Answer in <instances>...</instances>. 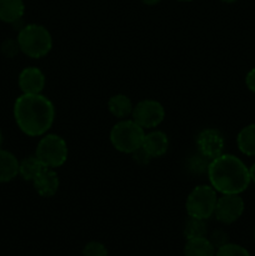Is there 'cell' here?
<instances>
[{
    "label": "cell",
    "instance_id": "6da1fadb",
    "mask_svg": "<svg viewBox=\"0 0 255 256\" xmlns=\"http://www.w3.org/2000/svg\"><path fill=\"white\" fill-rule=\"evenodd\" d=\"M14 118L18 128L28 136H42L52 128L55 108L42 94H22L15 100Z\"/></svg>",
    "mask_w": 255,
    "mask_h": 256
},
{
    "label": "cell",
    "instance_id": "7a4b0ae2",
    "mask_svg": "<svg viewBox=\"0 0 255 256\" xmlns=\"http://www.w3.org/2000/svg\"><path fill=\"white\" fill-rule=\"evenodd\" d=\"M210 185L220 194H242L249 188V168L238 156L222 154L210 162L208 169Z\"/></svg>",
    "mask_w": 255,
    "mask_h": 256
},
{
    "label": "cell",
    "instance_id": "3957f363",
    "mask_svg": "<svg viewBox=\"0 0 255 256\" xmlns=\"http://www.w3.org/2000/svg\"><path fill=\"white\" fill-rule=\"evenodd\" d=\"M20 52L32 59H40L49 54L52 48V39L46 28L38 24L22 26L18 34Z\"/></svg>",
    "mask_w": 255,
    "mask_h": 256
},
{
    "label": "cell",
    "instance_id": "277c9868",
    "mask_svg": "<svg viewBox=\"0 0 255 256\" xmlns=\"http://www.w3.org/2000/svg\"><path fill=\"white\" fill-rule=\"evenodd\" d=\"M145 132L134 120H122L112 126L110 132V142L112 146L124 154H132L142 148Z\"/></svg>",
    "mask_w": 255,
    "mask_h": 256
},
{
    "label": "cell",
    "instance_id": "5b68a950",
    "mask_svg": "<svg viewBox=\"0 0 255 256\" xmlns=\"http://www.w3.org/2000/svg\"><path fill=\"white\" fill-rule=\"evenodd\" d=\"M216 202V190L212 185H199L189 194L185 208L189 218L208 220L214 215Z\"/></svg>",
    "mask_w": 255,
    "mask_h": 256
},
{
    "label": "cell",
    "instance_id": "8992f818",
    "mask_svg": "<svg viewBox=\"0 0 255 256\" xmlns=\"http://www.w3.org/2000/svg\"><path fill=\"white\" fill-rule=\"evenodd\" d=\"M35 156L44 168H59L68 160V145L62 136L46 134L38 142Z\"/></svg>",
    "mask_w": 255,
    "mask_h": 256
},
{
    "label": "cell",
    "instance_id": "52a82bcc",
    "mask_svg": "<svg viewBox=\"0 0 255 256\" xmlns=\"http://www.w3.org/2000/svg\"><path fill=\"white\" fill-rule=\"evenodd\" d=\"M132 120L142 129H152L162 122L165 118L164 106L156 100L145 99L132 108Z\"/></svg>",
    "mask_w": 255,
    "mask_h": 256
},
{
    "label": "cell",
    "instance_id": "ba28073f",
    "mask_svg": "<svg viewBox=\"0 0 255 256\" xmlns=\"http://www.w3.org/2000/svg\"><path fill=\"white\" fill-rule=\"evenodd\" d=\"M244 208V200L240 194H222L218 198L214 216L222 224H232L242 216Z\"/></svg>",
    "mask_w": 255,
    "mask_h": 256
},
{
    "label": "cell",
    "instance_id": "9c48e42d",
    "mask_svg": "<svg viewBox=\"0 0 255 256\" xmlns=\"http://www.w3.org/2000/svg\"><path fill=\"white\" fill-rule=\"evenodd\" d=\"M224 138L222 132L215 129H204L196 138L198 152L209 160L220 156L224 150Z\"/></svg>",
    "mask_w": 255,
    "mask_h": 256
},
{
    "label": "cell",
    "instance_id": "30bf717a",
    "mask_svg": "<svg viewBox=\"0 0 255 256\" xmlns=\"http://www.w3.org/2000/svg\"><path fill=\"white\" fill-rule=\"evenodd\" d=\"M18 82L22 94H42L45 86V75L35 66L25 68L20 72Z\"/></svg>",
    "mask_w": 255,
    "mask_h": 256
},
{
    "label": "cell",
    "instance_id": "8fae6325",
    "mask_svg": "<svg viewBox=\"0 0 255 256\" xmlns=\"http://www.w3.org/2000/svg\"><path fill=\"white\" fill-rule=\"evenodd\" d=\"M32 184H34L35 192L40 196L50 198L56 194L60 182L59 176H58L54 169H52V168H44L40 172V174L32 180Z\"/></svg>",
    "mask_w": 255,
    "mask_h": 256
},
{
    "label": "cell",
    "instance_id": "7c38bea8",
    "mask_svg": "<svg viewBox=\"0 0 255 256\" xmlns=\"http://www.w3.org/2000/svg\"><path fill=\"white\" fill-rule=\"evenodd\" d=\"M142 148L152 158H160L166 154L169 149V139L165 132L154 130L145 134Z\"/></svg>",
    "mask_w": 255,
    "mask_h": 256
},
{
    "label": "cell",
    "instance_id": "4fadbf2b",
    "mask_svg": "<svg viewBox=\"0 0 255 256\" xmlns=\"http://www.w3.org/2000/svg\"><path fill=\"white\" fill-rule=\"evenodd\" d=\"M25 5L22 0H0V20L15 24L22 18Z\"/></svg>",
    "mask_w": 255,
    "mask_h": 256
},
{
    "label": "cell",
    "instance_id": "5bb4252c",
    "mask_svg": "<svg viewBox=\"0 0 255 256\" xmlns=\"http://www.w3.org/2000/svg\"><path fill=\"white\" fill-rule=\"evenodd\" d=\"M19 175V162L8 150L0 149V182H12Z\"/></svg>",
    "mask_w": 255,
    "mask_h": 256
},
{
    "label": "cell",
    "instance_id": "9a60e30c",
    "mask_svg": "<svg viewBox=\"0 0 255 256\" xmlns=\"http://www.w3.org/2000/svg\"><path fill=\"white\" fill-rule=\"evenodd\" d=\"M216 249L206 236L186 240L184 246L185 256H215Z\"/></svg>",
    "mask_w": 255,
    "mask_h": 256
},
{
    "label": "cell",
    "instance_id": "2e32d148",
    "mask_svg": "<svg viewBox=\"0 0 255 256\" xmlns=\"http://www.w3.org/2000/svg\"><path fill=\"white\" fill-rule=\"evenodd\" d=\"M236 144L240 152L246 156H255V124L246 125L239 132Z\"/></svg>",
    "mask_w": 255,
    "mask_h": 256
},
{
    "label": "cell",
    "instance_id": "e0dca14e",
    "mask_svg": "<svg viewBox=\"0 0 255 256\" xmlns=\"http://www.w3.org/2000/svg\"><path fill=\"white\" fill-rule=\"evenodd\" d=\"M132 108L134 106L132 104V100L124 94L112 95L109 99V102H108V109H109V112L115 118H119V119H124L128 115L132 114Z\"/></svg>",
    "mask_w": 255,
    "mask_h": 256
},
{
    "label": "cell",
    "instance_id": "ac0fdd59",
    "mask_svg": "<svg viewBox=\"0 0 255 256\" xmlns=\"http://www.w3.org/2000/svg\"><path fill=\"white\" fill-rule=\"evenodd\" d=\"M44 169V165L38 160L36 156L25 158L19 162V175L26 182H32L40 172Z\"/></svg>",
    "mask_w": 255,
    "mask_h": 256
},
{
    "label": "cell",
    "instance_id": "d6986e66",
    "mask_svg": "<svg viewBox=\"0 0 255 256\" xmlns=\"http://www.w3.org/2000/svg\"><path fill=\"white\" fill-rule=\"evenodd\" d=\"M208 234V225L205 220L196 219V218H189L184 226L185 239H196V238H204Z\"/></svg>",
    "mask_w": 255,
    "mask_h": 256
},
{
    "label": "cell",
    "instance_id": "ffe728a7",
    "mask_svg": "<svg viewBox=\"0 0 255 256\" xmlns=\"http://www.w3.org/2000/svg\"><path fill=\"white\" fill-rule=\"evenodd\" d=\"M210 162L212 160L206 159V158L202 156V154L198 152L196 155H192V156L189 158V160L186 162V166L194 174H204V172H208Z\"/></svg>",
    "mask_w": 255,
    "mask_h": 256
},
{
    "label": "cell",
    "instance_id": "44dd1931",
    "mask_svg": "<svg viewBox=\"0 0 255 256\" xmlns=\"http://www.w3.org/2000/svg\"><path fill=\"white\" fill-rule=\"evenodd\" d=\"M215 256H252L250 252H248L245 248L242 245L232 244V242H228V244L222 245L219 249H216Z\"/></svg>",
    "mask_w": 255,
    "mask_h": 256
},
{
    "label": "cell",
    "instance_id": "7402d4cb",
    "mask_svg": "<svg viewBox=\"0 0 255 256\" xmlns=\"http://www.w3.org/2000/svg\"><path fill=\"white\" fill-rule=\"evenodd\" d=\"M82 256H109V252L102 242H90L82 249Z\"/></svg>",
    "mask_w": 255,
    "mask_h": 256
},
{
    "label": "cell",
    "instance_id": "603a6c76",
    "mask_svg": "<svg viewBox=\"0 0 255 256\" xmlns=\"http://www.w3.org/2000/svg\"><path fill=\"white\" fill-rule=\"evenodd\" d=\"M20 52V46L18 44V40H12V39H6L4 42L2 44V52L4 56L9 58H15L18 55V52Z\"/></svg>",
    "mask_w": 255,
    "mask_h": 256
},
{
    "label": "cell",
    "instance_id": "cb8c5ba5",
    "mask_svg": "<svg viewBox=\"0 0 255 256\" xmlns=\"http://www.w3.org/2000/svg\"><path fill=\"white\" fill-rule=\"evenodd\" d=\"M209 240L212 242V244L214 245L215 249H219L222 245L228 244L229 242V235L224 232V230H214L210 235Z\"/></svg>",
    "mask_w": 255,
    "mask_h": 256
},
{
    "label": "cell",
    "instance_id": "d4e9b609",
    "mask_svg": "<svg viewBox=\"0 0 255 256\" xmlns=\"http://www.w3.org/2000/svg\"><path fill=\"white\" fill-rule=\"evenodd\" d=\"M132 159H134V162H136V164L139 165H146L150 162V159H152V156H150L149 154H148L146 152H145L142 148H139L138 150H135L134 152H132Z\"/></svg>",
    "mask_w": 255,
    "mask_h": 256
},
{
    "label": "cell",
    "instance_id": "484cf974",
    "mask_svg": "<svg viewBox=\"0 0 255 256\" xmlns=\"http://www.w3.org/2000/svg\"><path fill=\"white\" fill-rule=\"evenodd\" d=\"M245 84H246L248 89L255 94V68H252L246 74V76H245Z\"/></svg>",
    "mask_w": 255,
    "mask_h": 256
},
{
    "label": "cell",
    "instance_id": "4316f807",
    "mask_svg": "<svg viewBox=\"0 0 255 256\" xmlns=\"http://www.w3.org/2000/svg\"><path fill=\"white\" fill-rule=\"evenodd\" d=\"M249 175H250V180L255 184V162L249 168Z\"/></svg>",
    "mask_w": 255,
    "mask_h": 256
},
{
    "label": "cell",
    "instance_id": "83f0119b",
    "mask_svg": "<svg viewBox=\"0 0 255 256\" xmlns=\"http://www.w3.org/2000/svg\"><path fill=\"white\" fill-rule=\"evenodd\" d=\"M142 2L146 5H156V4H159L162 0H142Z\"/></svg>",
    "mask_w": 255,
    "mask_h": 256
},
{
    "label": "cell",
    "instance_id": "f1b7e54d",
    "mask_svg": "<svg viewBox=\"0 0 255 256\" xmlns=\"http://www.w3.org/2000/svg\"><path fill=\"white\" fill-rule=\"evenodd\" d=\"M222 2H238V0H222Z\"/></svg>",
    "mask_w": 255,
    "mask_h": 256
},
{
    "label": "cell",
    "instance_id": "f546056e",
    "mask_svg": "<svg viewBox=\"0 0 255 256\" xmlns=\"http://www.w3.org/2000/svg\"><path fill=\"white\" fill-rule=\"evenodd\" d=\"M2 144V130H0V145Z\"/></svg>",
    "mask_w": 255,
    "mask_h": 256
},
{
    "label": "cell",
    "instance_id": "4dcf8cb0",
    "mask_svg": "<svg viewBox=\"0 0 255 256\" xmlns=\"http://www.w3.org/2000/svg\"><path fill=\"white\" fill-rule=\"evenodd\" d=\"M178 2H192V0H178Z\"/></svg>",
    "mask_w": 255,
    "mask_h": 256
}]
</instances>
